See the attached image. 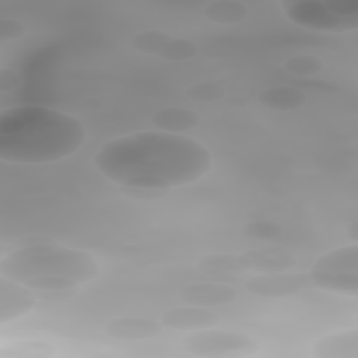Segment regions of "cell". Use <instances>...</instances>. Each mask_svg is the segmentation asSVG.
<instances>
[{
  "label": "cell",
  "mask_w": 358,
  "mask_h": 358,
  "mask_svg": "<svg viewBox=\"0 0 358 358\" xmlns=\"http://www.w3.org/2000/svg\"><path fill=\"white\" fill-rule=\"evenodd\" d=\"M94 164L106 179L124 189L162 192L206 176L213 168V155L192 137L148 130L109 140L94 155Z\"/></svg>",
  "instance_id": "cell-1"
},
{
  "label": "cell",
  "mask_w": 358,
  "mask_h": 358,
  "mask_svg": "<svg viewBox=\"0 0 358 358\" xmlns=\"http://www.w3.org/2000/svg\"><path fill=\"white\" fill-rule=\"evenodd\" d=\"M83 123L42 105H18L0 113V159L11 164H52L76 154L85 143Z\"/></svg>",
  "instance_id": "cell-2"
},
{
  "label": "cell",
  "mask_w": 358,
  "mask_h": 358,
  "mask_svg": "<svg viewBox=\"0 0 358 358\" xmlns=\"http://www.w3.org/2000/svg\"><path fill=\"white\" fill-rule=\"evenodd\" d=\"M99 274L101 266L91 253L52 242L20 246L0 260V275L38 291H70Z\"/></svg>",
  "instance_id": "cell-3"
},
{
  "label": "cell",
  "mask_w": 358,
  "mask_h": 358,
  "mask_svg": "<svg viewBox=\"0 0 358 358\" xmlns=\"http://www.w3.org/2000/svg\"><path fill=\"white\" fill-rule=\"evenodd\" d=\"M285 17L298 27L329 34L358 28V0H296L282 1Z\"/></svg>",
  "instance_id": "cell-4"
},
{
  "label": "cell",
  "mask_w": 358,
  "mask_h": 358,
  "mask_svg": "<svg viewBox=\"0 0 358 358\" xmlns=\"http://www.w3.org/2000/svg\"><path fill=\"white\" fill-rule=\"evenodd\" d=\"M309 280L320 289L358 295V245L336 248L320 256L310 268Z\"/></svg>",
  "instance_id": "cell-5"
},
{
  "label": "cell",
  "mask_w": 358,
  "mask_h": 358,
  "mask_svg": "<svg viewBox=\"0 0 358 358\" xmlns=\"http://www.w3.org/2000/svg\"><path fill=\"white\" fill-rule=\"evenodd\" d=\"M182 348L194 357L236 358L253 355L259 351V344L248 334L210 327L190 331L182 340Z\"/></svg>",
  "instance_id": "cell-6"
},
{
  "label": "cell",
  "mask_w": 358,
  "mask_h": 358,
  "mask_svg": "<svg viewBox=\"0 0 358 358\" xmlns=\"http://www.w3.org/2000/svg\"><path fill=\"white\" fill-rule=\"evenodd\" d=\"M294 264V257L280 249L253 250L241 255H214L199 263L201 271L207 274H232L248 270L263 273H280Z\"/></svg>",
  "instance_id": "cell-7"
},
{
  "label": "cell",
  "mask_w": 358,
  "mask_h": 358,
  "mask_svg": "<svg viewBox=\"0 0 358 358\" xmlns=\"http://www.w3.org/2000/svg\"><path fill=\"white\" fill-rule=\"evenodd\" d=\"M131 45L141 53L159 56L173 62L189 60L197 55L196 43L158 29H148L136 34L131 38Z\"/></svg>",
  "instance_id": "cell-8"
},
{
  "label": "cell",
  "mask_w": 358,
  "mask_h": 358,
  "mask_svg": "<svg viewBox=\"0 0 358 358\" xmlns=\"http://www.w3.org/2000/svg\"><path fill=\"white\" fill-rule=\"evenodd\" d=\"M34 305L35 298L29 288L0 275V324L27 315Z\"/></svg>",
  "instance_id": "cell-9"
},
{
  "label": "cell",
  "mask_w": 358,
  "mask_h": 358,
  "mask_svg": "<svg viewBox=\"0 0 358 358\" xmlns=\"http://www.w3.org/2000/svg\"><path fill=\"white\" fill-rule=\"evenodd\" d=\"M220 317L217 313L204 306H180L165 312L161 317V323L169 329L180 331H196L214 327Z\"/></svg>",
  "instance_id": "cell-10"
},
{
  "label": "cell",
  "mask_w": 358,
  "mask_h": 358,
  "mask_svg": "<svg viewBox=\"0 0 358 358\" xmlns=\"http://www.w3.org/2000/svg\"><path fill=\"white\" fill-rule=\"evenodd\" d=\"M103 331L115 340L137 341L157 337L161 324L147 317H116L105 324Z\"/></svg>",
  "instance_id": "cell-11"
},
{
  "label": "cell",
  "mask_w": 358,
  "mask_h": 358,
  "mask_svg": "<svg viewBox=\"0 0 358 358\" xmlns=\"http://www.w3.org/2000/svg\"><path fill=\"white\" fill-rule=\"evenodd\" d=\"M179 296L189 305L208 308L232 302L236 298V292L232 287L225 284L197 282L182 288Z\"/></svg>",
  "instance_id": "cell-12"
},
{
  "label": "cell",
  "mask_w": 358,
  "mask_h": 358,
  "mask_svg": "<svg viewBox=\"0 0 358 358\" xmlns=\"http://www.w3.org/2000/svg\"><path fill=\"white\" fill-rule=\"evenodd\" d=\"M312 355L317 358H358V330L348 329L316 340Z\"/></svg>",
  "instance_id": "cell-13"
},
{
  "label": "cell",
  "mask_w": 358,
  "mask_h": 358,
  "mask_svg": "<svg viewBox=\"0 0 358 358\" xmlns=\"http://www.w3.org/2000/svg\"><path fill=\"white\" fill-rule=\"evenodd\" d=\"M309 280L305 275H285L280 273H266L246 282V288L260 296H284L298 292Z\"/></svg>",
  "instance_id": "cell-14"
},
{
  "label": "cell",
  "mask_w": 358,
  "mask_h": 358,
  "mask_svg": "<svg viewBox=\"0 0 358 358\" xmlns=\"http://www.w3.org/2000/svg\"><path fill=\"white\" fill-rule=\"evenodd\" d=\"M151 120L161 131L182 134V131L196 127L200 117L190 109L171 106L155 112Z\"/></svg>",
  "instance_id": "cell-15"
},
{
  "label": "cell",
  "mask_w": 358,
  "mask_h": 358,
  "mask_svg": "<svg viewBox=\"0 0 358 358\" xmlns=\"http://www.w3.org/2000/svg\"><path fill=\"white\" fill-rule=\"evenodd\" d=\"M306 101L303 91L295 87L278 85L264 90L259 95V102L267 109L277 112H288L301 108Z\"/></svg>",
  "instance_id": "cell-16"
},
{
  "label": "cell",
  "mask_w": 358,
  "mask_h": 358,
  "mask_svg": "<svg viewBox=\"0 0 358 358\" xmlns=\"http://www.w3.org/2000/svg\"><path fill=\"white\" fill-rule=\"evenodd\" d=\"M249 14L246 4L236 0H215L204 6V15L215 24H238Z\"/></svg>",
  "instance_id": "cell-17"
},
{
  "label": "cell",
  "mask_w": 358,
  "mask_h": 358,
  "mask_svg": "<svg viewBox=\"0 0 358 358\" xmlns=\"http://www.w3.org/2000/svg\"><path fill=\"white\" fill-rule=\"evenodd\" d=\"M53 354V345L41 340H17L0 348V357L7 358H43L52 357Z\"/></svg>",
  "instance_id": "cell-18"
},
{
  "label": "cell",
  "mask_w": 358,
  "mask_h": 358,
  "mask_svg": "<svg viewBox=\"0 0 358 358\" xmlns=\"http://www.w3.org/2000/svg\"><path fill=\"white\" fill-rule=\"evenodd\" d=\"M284 69L294 76L308 77L317 74L323 69V62L312 55H296L284 63Z\"/></svg>",
  "instance_id": "cell-19"
},
{
  "label": "cell",
  "mask_w": 358,
  "mask_h": 358,
  "mask_svg": "<svg viewBox=\"0 0 358 358\" xmlns=\"http://www.w3.org/2000/svg\"><path fill=\"white\" fill-rule=\"evenodd\" d=\"M186 95L194 101L211 102V101H218L220 98H222L224 90L215 83L204 81V83H196L192 87H189L186 91Z\"/></svg>",
  "instance_id": "cell-20"
},
{
  "label": "cell",
  "mask_w": 358,
  "mask_h": 358,
  "mask_svg": "<svg viewBox=\"0 0 358 358\" xmlns=\"http://www.w3.org/2000/svg\"><path fill=\"white\" fill-rule=\"evenodd\" d=\"M281 228L273 222H267V221H256V222H249L245 227V234L249 238L253 239H263V241H268V239H274L280 235Z\"/></svg>",
  "instance_id": "cell-21"
},
{
  "label": "cell",
  "mask_w": 358,
  "mask_h": 358,
  "mask_svg": "<svg viewBox=\"0 0 358 358\" xmlns=\"http://www.w3.org/2000/svg\"><path fill=\"white\" fill-rule=\"evenodd\" d=\"M25 32V25L14 18H1L0 20V42L14 41L22 36Z\"/></svg>",
  "instance_id": "cell-22"
}]
</instances>
